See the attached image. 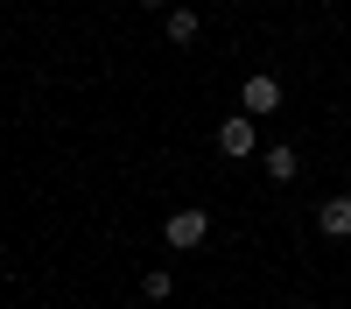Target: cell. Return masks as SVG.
Masks as SVG:
<instances>
[{
	"instance_id": "1",
	"label": "cell",
	"mask_w": 351,
	"mask_h": 309,
	"mask_svg": "<svg viewBox=\"0 0 351 309\" xmlns=\"http://www.w3.org/2000/svg\"><path fill=\"white\" fill-rule=\"evenodd\" d=\"M274 106H281V77H267V71H246V84H239V112L267 120Z\"/></svg>"
},
{
	"instance_id": "2",
	"label": "cell",
	"mask_w": 351,
	"mask_h": 309,
	"mask_svg": "<svg viewBox=\"0 0 351 309\" xmlns=\"http://www.w3.org/2000/svg\"><path fill=\"white\" fill-rule=\"evenodd\" d=\"M162 239H169L176 253H197L204 239H211V218H204V211H176V218L162 225Z\"/></svg>"
},
{
	"instance_id": "3",
	"label": "cell",
	"mask_w": 351,
	"mask_h": 309,
	"mask_svg": "<svg viewBox=\"0 0 351 309\" xmlns=\"http://www.w3.org/2000/svg\"><path fill=\"white\" fill-rule=\"evenodd\" d=\"M218 155H232V162L253 155V112H232V120H218Z\"/></svg>"
},
{
	"instance_id": "4",
	"label": "cell",
	"mask_w": 351,
	"mask_h": 309,
	"mask_svg": "<svg viewBox=\"0 0 351 309\" xmlns=\"http://www.w3.org/2000/svg\"><path fill=\"white\" fill-rule=\"evenodd\" d=\"M316 232L324 239H351V197H330V204L316 211Z\"/></svg>"
},
{
	"instance_id": "5",
	"label": "cell",
	"mask_w": 351,
	"mask_h": 309,
	"mask_svg": "<svg viewBox=\"0 0 351 309\" xmlns=\"http://www.w3.org/2000/svg\"><path fill=\"white\" fill-rule=\"evenodd\" d=\"M260 169H267V183H295V148H267V162H260Z\"/></svg>"
},
{
	"instance_id": "6",
	"label": "cell",
	"mask_w": 351,
	"mask_h": 309,
	"mask_svg": "<svg viewBox=\"0 0 351 309\" xmlns=\"http://www.w3.org/2000/svg\"><path fill=\"white\" fill-rule=\"evenodd\" d=\"M169 42H197V8H169Z\"/></svg>"
},
{
	"instance_id": "7",
	"label": "cell",
	"mask_w": 351,
	"mask_h": 309,
	"mask_svg": "<svg viewBox=\"0 0 351 309\" xmlns=\"http://www.w3.org/2000/svg\"><path fill=\"white\" fill-rule=\"evenodd\" d=\"M141 295H148V302H162V295H176V281L155 267V274H141Z\"/></svg>"
},
{
	"instance_id": "8",
	"label": "cell",
	"mask_w": 351,
	"mask_h": 309,
	"mask_svg": "<svg viewBox=\"0 0 351 309\" xmlns=\"http://www.w3.org/2000/svg\"><path fill=\"white\" fill-rule=\"evenodd\" d=\"M141 8H176V0H141Z\"/></svg>"
},
{
	"instance_id": "9",
	"label": "cell",
	"mask_w": 351,
	"mask_h": 309,
	"mask_svg": "<svg viewBox=\"0 0 351 309\" xmlns=\"http://www.w3.org/2000/svg\"><path fill=\"white\" fill-rule=\"evenodd\" d=\"M295 309H309V302H295Z\"/></svg>"
}]
</instances>
